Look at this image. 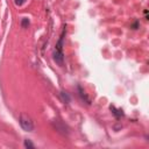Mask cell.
<instances>
[{
  "instance_id": "5",
  "label": "cell",
  "mask_w": 149,
  "mask_h": 149,
  "mask_svg": "<svg viewBox=\"0 0 149 149\" xmlns=\"http://www.w3.org/2000/svg\"><path fill=\"white\" fill-rule=\"evenodd\" d=\"M61 97H62L64 102H69L70 101V97H69V94L66 92H61Z\"/></svg>"
},
{
  "instance_id": "4",
  "label": "cell",
  "mask_w": 149,
  "mask_h": 149,
  "mask_svg": "<svg viewBox=\"0 0 149 149\" xmlns=\"http://www.w3.org/2000/svg\"><path fill=\"white\" fill-rule=\"evenodd\" d=\"M23 144H24V147H26V148H28V149H34V148H35V146L31 143V141H30V140H24Z\"/></svg>"
},
{
  "instance_id": "3",
  "label": "cell",
  "mask_w": 149,
  "mask_h": 149,
  "mask_svg": "<svg viewBox=\"0 0 149 149\" xmlns=\"http://www.w3.org/2000/svg\"><path fill=\"white\" fill-rule=\"evenodd\" d=\"M111 111L113 112V114H114L116 118L122 116V111H120V109H115V107H114V106H111Z\"/></svg>"
},
{
  "instance_id": "2",
  "label": "cell",
  "mask_w": 149,
  "mask_h": 149,
  "mask_svg": "<svg viewBox=\"0 0 149 149\" xmlns=\"http://www.w3.org/2000/svg\"><path fill=\"white\" fill-rule=\"evenodd\" d=\"M54 59H55V62L58 63L59 65H63V59H64V55H63V52H61V51H56V50H55V52H54Z\"/></svg>"
},
{
  "instance_id": "1",
  "label": "cell",
  "mask_w": 149,
  "mask_h": 149,
  "mask_svg": "<svg viewBox=\"0 0 149 149\" xmlns=\"http://www.w3.org/2000/svg\"><path fill=\"white\" fill-rule=\"evenodd\" d=\"M19 121H20V126L23 130H26V132H33L34 130V122H33L31 118L28 116L27 114H21Z\"/></svg>"
},
{
  "instance_id": "7",
  "label": "cell",
  "mask_w": 149,
  "mask_h": 149,
  "mask_svg": "<svg viewBox=\"0 0 149 149\" xmlns=\"http://www.w3.org/2000/svg\"><path fill=\"white\" fill-rule=\"evenodd\" d=\"M14 2H15L16 6H22L26 2V0H14Z\"/></svg>"
},
{
  "instance_id": "6",
  "label": "cell",
  "mask_w": 149,
  "mask_h": 149,
  "mask_svg": "<svg viewBox=\"0 0 149 149\" xmlns=\"http://www.w3.org/2000/svg\"><path fill=\"white\" fill-rule=\"evenodd\" d=\"M21 26H22V28H28V26H29V20H28L27 17H23L22 21H21Z\"/></svg>"
}]
</instances>
